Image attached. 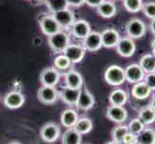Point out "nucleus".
I'll return each mask as SVG.
<instances>
[{"label":"nucleus","instance_id":"7c9ffc66","mask_svg":"<svg viewBox=\"0 0 155 144\" xmlns=\"http://www.w3.org/2000/svg\"><path fill=\"white\" fill-rule=\"evenodd\" d=\"M129 132L128 131V127L125 125H119L115 127L113 131H112V137H113V140L117 142H122V138L124 136Z\"/></svg>","mask_w":155,"mask_h":144},{"label":"nucleus","instance_id":"a18cd8bd","mask_svg":"<svg viewBox=\"0 0 155 144\" xmlns=\"http://www.w3.org/2000/svg\"><path fill=\"white\" fill-rule=\"evenodd\" d=\"M137 144H138V143H137Z\"/></svg>","mask_w":155,"mask_h":144},{"label":"nucleus","instance_id":"4468645a","mask_svg":"<svg viewBox=\"0 0 155 144\" xmlns=\"http://www.w3.org/2000/svg\"><path fill=\"white\" fill-rule=\"evenodd\" d=\"M83 47L85 48V50H89L92 52L99 50L102 47L100 33H98V32H91L83 40Z\"/></svg>","mask_w":155,"mask_h":144},{"label":"nucleus","instance_id":"a19ab883","mask_svg":"<svg viewBox=\"0 0 155 144\" xmlns=\"http://www.w3.org/2000/svg\"><path fill=\"white\" fill-rule=\"evenodd\" d=\"M107 144H121V143H120V142H117V141H115V140H112V141L108 142Z\"/></svg>","mask_w":155,"mask_h":144},{"label":"nucleus","instance_id":"dca6fc26","mask_svg":"<svg viewBox=\"0 0 155 144\" xmlns=\"http://www.w3.org/2000/svg\"><path fill=\"white\" fill-rule=\"evenodd\" d=\"M54 19L58 22V24L62 27H68V26H72L74 23V15L71 11L68 9L62 10L60 12L54 13L52 15Z\"/></svg>","mask_w":155,"mask_h":144},{"label":"nucleus","instance_id":"20e7f679","mask_svg":"<svg viewBox=\"0 0 155 144\" xmlns=\"http://www.w3.org/2000/svg\"><path fill=\"white\" fill-rule=\"evenodd\" d=\"M117 54L124 58H130L134 55L136 51V43L134 40L130 39L129 37L120 38L116 46Z\"/></svg>","mask_w":155,"mask_h":144},{"label":"nucleus","instance_id":"2f4dec72","mask_svg":"<svg viewBox=\"0 0 155 144\" xmlns=\"http://www.w3.org/2000/svg\"><path fill=\"white\" fill-rule=\"evenodd\" d=\"M127 127H128V131H129L130 133L138 136L141 132H143V129H145V124H143L141 121V119L138 117V118L132 119L129 122V124H128Z\"/></svg>","mask_w":155,"mask_h":144},{"label":"nucleus","instance_id":"412c9836","mask_svg":"<svg viewBox=\"0 0 155 144\" xmlns=\"http://www.w3.org/2000/svg\"><path fill=\"white\" fill-rule=\"evenodd\" d=\"M151 93V90L149 88L146 83L142 81V82H139L137 84H134L132 89H131V94L133 97H135L136 99H146L147 98L149 95Z\"/></svg>","mask_w":155,"mask_h":144},{"label":"nucleus","instance_id":"4be33fe9","mask_svg":"<svg viewBox=\"0 0 155 144\" xmlns=\"http://www.w3.org/2000/svg\"><path fill=\"white\" fill-rule=\"evenodd\" d=\"M97 13L100 17L104 18H111L117 14V7L112 1H103L99 6L97 8Z\"/></svg>","mask_w":155,"mask_h":144},{"label":"nucleus","instance_id":"f704fd0d","mask_svg":"<svg viewBox=\"0 0 155 144\" xmlns=\"http://www.w3.org/2000/svg\"><path fill=\"white\" fill-rule=\"evenodd\" d=\"M145 82L147 86L150 88V90H155V72H152V73H147V75H145Z\"/></svg>","mask_w":155,"mask_h":144},{"label":"nucleus","instance_id":"f257e3e1","mask_svg":"<svg viewBox=\"0 0 155 144\" xmlns=\"http://www.w3.org/2000/svg\"><path fill=\"white\" fill-rule=\"evenodd\" d=\"M105 81L111 86H120L125 82L124 69L120 66H110L104 73Z\"/></svg>","mask_w":155,"mask_h":144},{"label":"nucleus","instance_id":"ddd939ff","mask_svg":"<svg viewBox=\"0 0 155 144\" xmlns=\"http://www.w3.org/2000/svg\"><path fill=\"white\" fill-rule=\"evenodd\" d=\"M65 55L71 62L77 63L80 62L85 56V48L83 46L76 45V44H69L66 50L64 51Z\"/></svg>","mask_w":155,"mask_h":144},{"label":"nucleus","instance_id":"c03bdc74","mask_svg":"<svg viewBox=\"0 0 155 144\" xmlns=\"http://www.w3.org/2000/svg\"><path fill=\"white\" fill-rule=\"evenodd\" d=\"M152 55L155 58V48H152Z\"/></svg>","mask_w":155,"mask_h":144},{"label":"nucleus","instance_id":"cd10ccee","mask_svg":"<svg viewBox=\"0 0 155 144\" xmlns=\"http://www.w3.org/2000/svg\"><path fill=\"white\" fill-rule=\"evenodd\" d=\"M139 118L145 125H150L155 121V110L150 107H146L139 111Z\"/></svg>","mask_w":155,"mask_h":144},{"label":"nucleus","instance_id":"ea45409f","mask_svg":"<svg viewBox=\"0 0 155 144\" xmlns=\"http://www.w3.org/2000/svg\"><path fill=\"white\" fill-rule=\"evenodd\" d=\"M150 108L152 109V110H155V97H153V99L151 100V102H150Z\"/></svg>","mask_w":155,"mask_h":144},{"label":"nucleus","instance_id":"e433bc0d","mask_svg":"<svg viewBox=\"0 0 155 144\" xmlns=\"http://www.w3.org/2000/svg\"><path fill=\"white\" fill-rule=\"evenodd\" d=\"M103 1H105V0H85V3H86L90 7L97 8Z\"/></svg>","mask_w":155,"mask_h":144},{"label":"nucleus","instance_id":"c756f323","mask_svg":"<svg viewBox=\"0 0 155 144\" xmlns=\"http://www.w3.org/2000/svg\"><path fill=\"white\" fill-rule=\"evenodd\" d=\"M46 5L53 14L66 10L68 7L66 0H46Z\"/></svg>","mask_w":155,"mask_h":144},{"label":"nucleus","instance_id":"473e14b6","mask_svg":"<svg viewBox=\"0 0 155 144\" xmlns=\"http://www.w3.org/2000/svg\"><path fill=\"white\" fill-rule=\"evenodd\" d=\"M142 12L149 19L155 18V1H148L143 4Z\"/></svg>","mask_w":155,"mask_h":144},{"label":"nucleus","instance_id":"bb28decb","mask_svg":"<svg viewBox=\"0 0 155 144\" xmlns=\"http://www.w3.org/2000/svg\"><path fill=\"white\" fill-rule=\"evenodd\" d=\"M138 144H155V131L151 128H145L138 135Z\"/></svg>","mask_w":155,"mask_h":144},{"label":"nucleus","instance_id":"f8f14e48","mask_svg":"<svg viewBox=\"0 0 155 144\" xmlns=\"http://www.w3.org/2000/svg\"><path fill=\"white\" fill-rule=\"evenodd\" d=\"M101 36V42H102V46L106 48H113L116 47L117 42H119L120 36L116 29L109 28L104 30L102 33L100 34Z\"/></svg>","mask_w":155,"mask_h":144},{"label":"nucleus","instance_id":"5701e85b","mask_svg":"<svg viewBox=\"0 0 155 144\" xmlns=\"http://www.w3.org/2000/svg\"><path fill=\"white\" fill-rule=\"evenodd\" d=\"M128 96L124 89L117 88L109 95V102L112 106H124L127 102Z\"/></svg>","mask_w":155,"mask_h":144},{"label":"nucleus","instance_id":"f03ea898","mask_svg":"<svg viewBox=\"0 0 155 144\" xmlns=\"http://www.w3.org/2000/svg\"><path fill=\"white\" fill-rule=\"evenodd\" d=\"M126 33L130 39H141L147 32L146 23L140 18H132L126 23Z\"/></svg>","mask_w":155,"mask_h":144},{"label":"nucleus","instance_id":"c9c22d12","mask_svg":"<svg viewBox=\"0 0 155 144\" xmlns=\"http://www.w3.org/2000/svg\"><path fill=\"white\" fill-rule=\"evenodd\" d=\"M138 143V136L135 134L128 132L122 138L121 144H137Z\"/></svg>","mask_w":155,"mask_h":144},{"label":"nucleus","instance_id":"a211bd4d","mask_svg":"<svg viewBox=\"0 0 155 144\" xmlns=\"http://www.w3.org/2000/svg\"><path fill=\"white\" fill-rule=\"evenodd\" d=\"M80 91H81V89H75V88H71L68 87H66L61 91L60 94L61 99L67 105H71V106L76 105Z\"/></svg>","mask_w":155,"mask_h":144},{"label":"nucleus","instance_id":"9b49d317","mask_svg":"<svg viewBox=\"0 0 155 144\" xmlns=\"http://www.w3.org/2000/svg\"><path fill=\"white\" fill-rule=\"evenodd\" d=\"M25 102L24 95L18 90H13L7 93L4 97V104L9 109L15 110L22 106Z\"/></svg>","mask_w":155,"mask_h":144},{"label":"nucleus","instance_id":"f3484780","mask_svg":"<svg viewBox=\"0 0 155 144\" xmlns=\"http://www.w3.org/2000/svg\"><path fill=\"white\" fill-rule=\"evenodd\" d=\"M91 32V26L86 20H77L72 24V34L77 39L84 40Z\"/></svg>","mask_w":155,"mask_h":144},{"label":"nucleus","instance_id":"7ed1b4c3","mask_svg":"<svg viewBox=\"0 0 155 144\" xmlns=\"http://www.w3.org/2000/svg\"><path fill=\"white\" fill-rule=\"evenodd\" d=\"M48 44L53 51L64 52L69 45L68 36L62 31L58 32V33L50 36L48 38Z\"/></svg>","mask_w":155,"mask_h":144},{"label":"nucleus","instance_id":"c85d7f7f","mask_svg":"<svg viewBox=\"0 0 155 144\" xmlns=\"http://www.w3.org/2000/svg\"><path fill=\"white\" fill-rule=\"evenodd\" d=\"M124 6L127 12L136 14L142 11L143 7V0H122Z\"/></svg>","mask_w":155,"mask_h":144},{"label":"nucleus","instance_id":"37998d69","mask_svg":"<svg viewBox=\"0 0 155 144\" xmlns=\"http://www.w3.org/2000/svg\"><path fill=\"white\" fill-rule=\"evenodd\" d=\"M9 144H20V143L18 142V141H12V142H10Z\"/></svg>","mask_w":155,"mask_h":144},{"label":"nucleus","instance_id":"4c0bfd02","mask_svg":"<svg viewBox=\"0 0 155 144\" xmlns=\"http://www.w3.org/2000/svg\"><path fill=\"white\" fill-rule=\"evenodd\" d=\"M68 6L72 7H80L85 3V0H66Z\"/></svg>","mask_w":155,"mask_h":144},{"label":"nucleus","instance_id":"0eeeda50","mask_svg":"<svg viewBox=\"0 0 155 144\" xmlns=\"http://www.w3.org/2000/svg\"><path fill=\"white\" fill-rule=\"evenodd\" d=\"M40 26L41 31L46 36H52L58 32L61 31V26L58 24L57 21L54 19L52 15H45L42 18L40 19Z\"/></svg>","mask_w":155,"mask_h":144},{"label":"nucleus","instance_id":"79ce46f5","mask_svg":"<svg viewBox=\"0 0 155 144\" xmlns=\"http://www.w3.org/2000/svg\"><path fill=\"white\" fill-rule=\"evenodd\" d=\"M151 48H155V38L151 41Z\"/></svg>","mask_w":155,"mask_h":144},{"label":"nucleus","instance_id":"72a5a7b5","mask_svg":"<svg viewBox=\"0 0 155 144\" xmlns=\"http://www.w3.org/2000/svg\"><path fill=\"white\" fill-rule=\"evenodd\" d=\"M71 62L65 55H60L54 60V66L59 69H67L71 66Z\"/></svg>","mask_w":155,"mask_h":144},{"label":"nucleus","instance_id":"6e6552de","mask_svg":"<svg viewBox=\"0 0 155 144\" xmlns=\"http://www.w3.org/2000/svg\"><path fill=\"white\" fill-rule=\"evenodd\" d=\"M59 80H60V73L53 67L44 69L40 75V81L45 87H55Z\"/></svg>","mask_w":155,"mask_h":144},{"label":"nucleus","instance_id":"9d476101","mask_svg":"<svg viewBox=\"0 0 155 144\" xmlns=\"http://www.w3.org/2000/svg\"><path fill=\"white\" fill-rule=\"evenodd\" d=\"M107 118L115 123H122L128 116L127 110L122 106H110L107 108L106 111Z\"/></svg>","mask_w":155,"mask_h":144},{"label":"nucleus","instance_id":"39448f33","mask_svg":"<svg viewBox=\"0 0 155 144\" xmlns=\"http://www.w3.org/2000/svg\"><path fill=\"white\" fill-rule=\"evenodd\" d=\"M124 74L125 81L129 82L130 84H137L139 82H142L146 75V73L143 72L142 67L139 66V63L129 65L124 69Z\"/></svg>","mask_w":155,"mask_h":144},{"label":"nucleus","instance_id":"423d86ee","mask_svg":"<svg viewBox=\"0 0 155 144\" xmlns=\"http://www.w3.org/2000/svg\"><path fill=\"white\" fill-rule=\"evenodd\" d=\"M61 134L60 127L55 123H47L41 130V136L47 143L55 142Z\"/></svg>","mask_w":155,"mask_h":144},{"label":"nucleus","instance_id":"aec40b11","mask_svg":"<svg viewBox=\"0 0 155 144\" xmlns=\"http://www.w3.org/2000/svg\"><path fill=\"white\" fill-rule=\"evenodd\" d=\"M78 119L79 118H78L77 113L71 109L65 110L61 114V123L64 127L68 128V129L73 128Z\"/></svg>","mask_w":155,"mask_h":144},{"label":"nucleus","instance_id":"6ab92c4d","mask_svg":"<svg viewBox=\"0 0 155 144\" xmlns=\"http://www.w3.org/2000/svg\"><path fill=\"white\" fill-rule=\"evenodd\" d=\"M66 84L67 87L75 89H81L83 86V78L81 74L74 70L68 71L66 74Z\"/></svg>","mask_w":155,"mask_h":144},{"label":"nucleus","instance_id":"393cba45","mask_svg":"<svg viewBox=\"0 0 155 144\" xmlns=\"http://www.w3.org/2000/svg\"><path fill=\"white\" fill-rule=\"evenodd\" d=\"M139 66L146 74L155 72V58L152 54H146L140 59Z\"/></svg>","mask_w":155,"mask_h":144},{"label":"nucleus","instance_id":"1a4fd4ad","mask_svg":"<svg viewBox=\"0 0 155 144\" xmlns=\"http://www.w3.org/2000/svg\"><path fill=\"white\" fill-rule=\"evenodd\" d=\"M59 97L58 90L55 87H45L42 86L38 91V98L41 103L45 105L54 104Z\"/></svg>","mask_w":155,"mask_h":144},{"label":"nucleus","instance_id":"b1692460","mask_svg":"<svg viewBox=\"0 0 155 144\" xmlns=\"http://www.w3.org/2000/svg\"><path fill=\"white\" fill-rule=\"evenodd\" d=\"M82 136L73 129H68L62 136V144H81Z\"/></svg>","mask_w":155,"mask_h":144},{"label":"nucleus","instance_id":"a878e982","mask_svg":"<svg viewBox=\"0 0 155 144\" xmlns=\"http://www.w3.org/2000/svg\"><path fill=\"white\" fill-rule=\"evenodd\" d=\"M73 129L80 135H86L93 129V122L88 117H82L77 120L76 124L74 125Z\"/></svg>","mask_w":155,"mask_h":144},{"label":"nucleus","instance_id":"2eb2a0df","mask_svg":"<svg viewBox=\"0 0 155 144\" xmlns=\"http://www.w3.org/2000/svg\"><path fill=\"white\" fill-rule=\"evenodd\" d=\"M94 105V98L93 94L91 93L87 88H84L80 91L79 97L76 103V107L79 110H88L92 109Z\"/></svg>","mask_w":155,"mask_h":144},{"label":"nucleus","instance_id":"58836bf2","mask_svg":"<svg viewBox=\"0 0 155 144\" xmlns=\"http://www.w3.org/2000/svg\"><path fill=\"white\" fill-rule=\"evenodd\" d=\"M149 29H150L151 33L155 36V18L154 19H151L150 24H149Z\"/></svg>","mask_w":155,"mask_h":144}]
</instances>
